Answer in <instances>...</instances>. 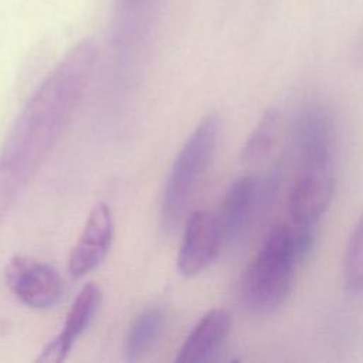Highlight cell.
<instances>
[{"label":"cell","mask_w":363,"mask_h":363,"mask_svg":"<svg viewBox=\"0 0 363 363\" xmlns=\"http://www.w3.org/2000/svg\"><path fill=\"white\" fill-rule=\"evenodd\" d=\"M92 38L72 45L28 98L0 149V230L85 96L95 74Z\"/></svg>","instance_id":"cell-1"},{"label":"cell","mask_w":363,"mask_h":363,"mask_svg":"<svg viewBox=\"0 0 363 363\" xmlns=\"http://www.w3.org/2000/svg\"><path fill=\"white\" fill-rule=\"evenodd\" d=\"M298 264L291 224L277 221L242 271L238 285L242 305L258 315L279 309L292 292Z\"/></svg>","instance_id":"cell-2"},{"label":"cell","mask_w":363,"mask_h":363,"mask_svg":"<svg viewBox=\"0 0 363 363\" xmlns=\"http://www.w3.org/2000/svg\"><path fill=\"white\" fill-rule=\"evenodd\" d=\"M220 130V115L208 112L177 152L160 200V224L164 231L174 233L186 221L190 204L214 157Z\"/></svg>","instance_id":"cell-3"},{"label":"cell","mask_w":363,"mask_h":363,"mask_svg":"<svg viewBox=\"0 0 363 363\" xmlns=\"http://www.w3.org/2000/svg\"><path fill=\"white\" fill-rule=\"evenodd\" d=\"M335 186L332 169H299L288 196V223L301 248L315 247L318 224L330 206Z\"/></svg>","instance_id":"cell-4"},{"label":"cell","mask_w":363,"mask_h":363,"mask_svg":"<svg viewBox=\"0 0 363 363\" xmlns=\"http://www.w3.org/2000/svg\"><path fill=\"white\" fill-rule=\"evenodd\" d=\"M292 143L299 169H332L335 126L320 101L311 98L298 106L292 121Z\"/></svg>","instance_id":"cell-5"},{"label":"cell","mask_w":363,"mask_h":363,"mask_svg":"<svg viewBox=\"0 0 363 363\" xmlns=\"http://www.w3.org/2000/svg\"><path fill=\"white\" fill-rule=\"evenodd\" d=\"M4 281L18 302L37 311L57 306L64 295L60 272L50 264L27 255H16L7 262Z\"/></svg>","instance_id":"cell-6"},{"label":"cell","mask_w":363,"mask_h":363,"mask_svg":"<svg viewBox=\"0 0 363 363\" xmlns=\"http://www.w3.org/2000/svg\"><path fill=\"white\" fill-rule=\"evenodd\" d=\"M223 247L224 238L216 213L196 210L184 221L177 269L183 277H196L216 261Z\"/></svg>","instance_id":"cell-7"},{"label":"cell","mask_w":363,"mask_h":363,"mask_svg":"<svg viewBox=\"0 0 363 363\" xmlns=\"http://www.w3.org/2000/svg\"><path fill=\"white\" fill-rule=\"evenodd\" d=\"M113 241V217L108 204H96L88 214L85 224L71 248L68 271L82 278L98 268L106 258Z\"/></svg>","instance_id":"cell-8"},{"label":"cell","mask_w":363,"mask_h":363,"mask_svg":"<svg viewBox=\"0 0 363 363\" xmlns=\"http://www.w3.org/2000/svg\"><path fill=\"white\" fill-rule=\"evenodd\" d=\"M262 204V179L255 174L240 176L227 187L216 213L224 245L234 242L242 234Z\"/></svg>","instance_id":"cell-9"},{"label":"cell","mask_w":363,"mask_h":363,"mask_svg":"<svg viewBox=\"0 0 363 363\" xmlns=\"http://www.w3.org/2000/svg\"><path fill=\"white\" fill-rule=\"evenodd\" d=\"M102 303V291L89 282L75 296L60 333L41 350L37 360L41 363H60L67 359L75 342L84 335L95 319Z\"/></svg>","instance_id":"cell-10"},{"label":"cell","mask_w":363,"mask_h":363,"mask_svg":"<svg viewBox=\"0 0 363 363\" xmlns=\"http://www.w3.org/2000/svg\"><path fill=\"white\" fill-rule=\"evenodd\" d=\"M228 311L216 308L204 313L180 346L174 360L177 363H203L210 360L223 346L231 330Z\"/></svg>","instance_id":"cell-11"},{"label":"cell","mask_w":363,"mask_h":363,"mask_svg":"<svg viewBox=\"0 0 363 363\" xmlns=\"http://www.w3.org/2000/svg\"><path fill=\"white\" fill-rule=\"evenodd\" d=\"M164 320L166 312L159 305L147 306L136 315L123 340V354L126 360L138 362L152 350L162 335Z\"/></svg>","instance_id":"cell-12"},{"label":"cell","mask_w":363,"mask_h":363,"mask_svg":"<svg viewBox=\"0 0 363 363\" xmlns=\"http://www.w3.org/2000/svg\"><path fill=\"white\" fill-rule=\"evenodd\" d=\"M281 128V113L275 106L267 108L259 116L257 125L250 132L241 149V159L257 162L265 157L278 138Z\"/></svg>","instance_id":"cell-13"},{"label":"cell","mask_w":363,"mask_h":363,"mask_svg":"<svg viewBox=\"0 0 363 363\" xmlns=\"http://www.w3.org/2000/svg\"><path fill=\"white\" fill-rule=\"evenodd\" d=\"M343 286L349 295H363V213L356 221L343 255Z\"/></svg>","instance_id":"cell-14"},{"label":"cell","mask_w":363,"mask_h":363,"mask_svg":"<svg viewBox=\"0 0 363 363\" xmlns=\"http://www.w3.org/2000/svg\"><path fill=\"white\" fill-rule=\"evenodd\" d=\"M353 61L357 67H363V28L359 33L353 47Z\"/></svg>","instance_id":"cell-15"},{"label":"cell","mask_w":363,"mask_h":363,"mask_svg":"<svg viewBox=\"0 0 363 363\" xmlns=\"http://www.w3.org/2000/svg\"><path fill=\"white\" fill-rule=\"evenodd\" d=\"M140 0H121V4L123 6V7H128V9H133L135 6H138V3H139Z\"/></svg>","instance_id":"cell-16"}]
</instances>
